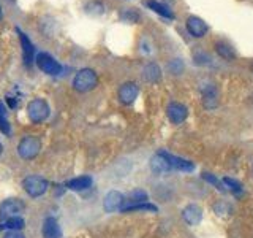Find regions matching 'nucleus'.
Instances as JSON below:
<instances>
[{"label":"nucleus","mask_w":253,"mask_h":238,"mask_svg":"<svg viewBox=\"0 0 253 238\" xmlns=\"http://www.w3.org/2000/svg\"><path fill=\"white\" fill-rule=\"evenodd\" d=\"M166 115H168L169 121L172 124H182L188 116V110L185 105H182L179 102H172L166 108Z\"/></svg>","instance_id":"obj_8"},{"label":"nucleus","mask_w":253,"mask_h":238,"mask_svg":"<svg viewBox=\"0 0 253 238\" xmlns=\"http://www.w3.org/2000/svg\"><path fill=\"white\" fill-rule=\"evenodd\" d=\"M27 116L34 124L44 122L49 118V105L43 99H34L27 105Z\"/></svg>","instance_id":"obj_2"},{"label":"nucleus","mask_w":253,"mask_h":238,"mask_svg":"<svg viewBox=\"0 0 253 238\" xmlns=\"http://www.w3.org/2000/svg\"><path fill=\"white\" fill-rule=\"evenodd\" d=\"M3 19V8H2V5H0V21Z\"/></svg>","instance_id":"obj_28"},{"label":"nucleus","mask_w":253,"mask_h":238,"mask_svg":"<svg viewBox=\"0 0 253 238\" xmlns=\"http://www.w3.org/2000/svg\"><path fill=\"white\" fill-rule=\"evenodd\" d=\"M223 182H225V184H226L229 189L233 190V192H239L241 187H242V186L239 184V182L234 181V179H231V178H225V179H223Z\"/></svg>","instance_id":"obj_24"},{"label":"nucleus","mask_w":253,"mask_h":238,"mask_svg":"<svg viewBox=\"0 0 253 238\" xmlns=\"http://www.w3.org/2000/svg\"><path fill=\"white\" fill-rule=\"evenodd\" d=\"M146 5L150 8V10H154L160 16H165V18H168V19L174 18V13L169 10V8L166 5H163V3H160V2H157V0H149V2H146Z\"/></svg>","instance_id":"obj_19"},{"label":"nucleus","mask_w":253,"mask_h":238,"mask_svg":"<svg viewBox=\"0 0 253 238\" xmlns=\"http://www.w3.org/2000/svg\"><path fill=\"white\" fill-rule=\"evenodd\" d=\"M217 103H218L217 89L213 86H206L203 89V105L208 110H212L217 107Z\"/></svg>","instance_id":"obj_15"},{"label":"nucleus","mask_w":253,"mask_h":238,"mask_svg":"<svg viewBox=\"0 0 253 238\" xmlns=\"http://www.w3.org/2000/svg\"><path fill=\"white\" fill-rule=\"evenodd\" d=\"M122 213H131V211H157V206L150 205L147 202L144 203H138V205H131V206H126V208H122L121 210Z\"/></svg>","instance_id":"obj_21"},{"label":"nucleus","mask_w":253,"mask_h":238,"mask_svg":"<svg viewBox=\"0 0 253 238\" xmlns=\"http://www.w3.org/2000/svg\"><path fill=\"white\" fill-rule=\"evenodd\" d=\"M215 50H217V53H218L223 59L231 60V59H234V58H236L234 50H233V48L229 46L228 43H225V42H218V43L215 45Z\"/></svg>","instance_id":"obj_20"},{"label":"nucleus","mask_w":253,"mask_h":238,"mask_svg":"<svg viewBox=\"0 0 253 238\" xmlns=\"http://www.w3.org/2000/svg\"><path fill=\"white\" fill-rule=\"evenodd\" d=\"M92 182H93L92 177H89V175H83V177L70 179L67 182V187L71 189V190H85V189H89L92 186Z\"/></svg>","instance_id":"obj_17"},{"label":"nucleus","mask_w":253,"mask_h":238,"mask_svg":"<svg viewBox=\"0 0 253 238\" xmlns=\"http://www.w3.org/2000/svg\"><path fill=\"white\" fill-rule=\"evenodd\" d=\"M165 156H166V159H168L171 169H176V170H180V172H192L195 169V165L190 162V161H185V159L171 156L168 153H165Z\"/></svg>","instance_id":"obj_16"},{"label":"nucleus","mask_w":253,"mask_h":238,"mask_svg":"<svg viewBox=\"0 0 253 238\" xmlns=\"http://www.w3.org/2000/svg\"><path fill=\"white\" fill-rule=\"evenodd\" d=\"M97 84H98V76L92 68H81L73 79V87L78 92H89L95 89Z\"/></svg>","instance_id":"obj_1"},{"label":"nucleus","mask_w":253,"mask_h":238,"mask_svg":"<svg viewBox=\"0 0 253 238\" xmlns=\"http://www.w3.org/2000/svg\"><path fill=\"white\" fill-rule=\"evenodd\" d=\"M60 227L55 218H46L43 222V238H59Z\"/></svg>","instance_id":"obj_14"},{"label":"nucleus","mask_w":253,"mask_h":238,"mask_svg":"<svg viewBox=\"0 0 253 238\" xmlns=\"http://www.w3.org/2000/svg\"><path fill=\"white\" fill-rule=\"evenodd\" d=\"M138 94H139V87L136 83H133V81L124 83L121 87H119V92H117L119 100H121L124 105H131V103L136 100Z\"/></svg>","instance_id":"obj_7"},{"label":"nucleus","mask_w":253,"mask_h":238,"mask_svg":"<svg viewBox=\"0 0 253 238\" xmlns=\"http://www.w3.org/2000/svg\"><path fill=\"white\" fill-rule=\"evenodd\" d=\"M142 78H144L147 83H157L158 79L162 78L160 67H158L157 63H154V62L147 63V65L144 67V70H142Z\"/></svg>","instance_id":"obj_18"},{"label":"nucleus","mask_w":253,"mask_h":238,"mask_svg":"<svg viewBox=\"0 0 253 238\" xmlns=\"http://www.w3.org/2000/svg\"><path fill=\"white\" fill-rule=\"evenodd\" d=\"M150 170L155 175H162L171 170V165L166 159L165 153H157L152 159H150Z\"/></svg>","instance_id":"obj_12"},{"label":"nucleus","mask_w":253,"mask_h":238,"mask_svg":"<svg viewBox=\"0 0 253 238\" xmlns=\"http://www.w3.org/2000/svg\"><path fill=\"white\" fill-rule=\"evenodd\" d=\"M3 238H26L24 234H21L19 230H11V232H8Z\"/></svg>","instance_id":"obj_26"},{"label":"nucleus","mask_w":253,"mask_h":238,"mask_svg":"<svg viewBox=\"0 0 253 238\" xmlns=\"http://www.w3.org/2000/svg\"><path fill=\"white\" fill-rule=\"evenodd\" d=\"M47 181L43 177H38V175H30V177L24 178L22 181V187L27 192V195L30 197H40L43 195L47 190Z\"/></svg>","instance_id":"obj_4"},{"label":"nucleus","mask_w":253,"mask_h":238,"mask_svg":"<svg viewBox=\"0 0 253 238\" xmlns=\"http://www.w3.org/2000/svg\"><path fill=\"white\" fill-rule=\"evenodd\" d=\"M182 216H184L185 222L190 226H196L200 224L203 219V210L198 205H188L182 211Z\"/></svg>","instance_id":"obj_13"},{"label":"nucleus","mask_w":253,"mask_h":238,"mask_svg":"<svg viewBox=\"0 0 253 238\" xmlns=\"http://www.w3.org/2000/svg\"><path fill=\"white\" fill-rule=\"evenodd\" d=\"M187 30L190 32L192 37L201 38L206 35V32H208V26H206V22L201 18H198V16H190V18H187Z\"/></svg>","instance_id":"obj_11"},{"label":"nucleus","mask_w":253,"mask_h":238,"mask_svg":"<svg viewBox=\"0 0 253 238\" xmlns=\"http://www.w3.org/2000/svg\"><path fill=\"white\" fill-rule=\"evenodd\" d=\"M16 32H18L19 35V42H21V48H22V58H24V63L26 65H30L32 60H34V54H35V46L34 43L30 42V38L24 34L22 30L16 29Z\"/></svg>","instance_id":"obj_10"},{"label":"nucleus","mask_w":253,"mask_h":238,"mask_svg":"<svg viewBox=\"0 0 253 238\" xmlns=\"http://www.w3.org/2000/svg\"><path fill=\"white\" fill-rule=\"evenodd\" d=\"M203 178H204V179H208L209 182H212L213 186H217V187L221 190V192H223V190H225V189H223V186H221V182H220L215 177H212L211 173H204V175H203Z\"/></svg>","instance_id":"obj_25"},{"label":"nucleus","mask_w":253,"mask_h":238,"mask_svg":"<svg viewBox=\"0 0 253 238\" xmlns=\"http://www.w3.org/2000/svg\"><path fill=\"white\" fill-rule=\"evenodd\" d=\"M124 195L117 190H109V192L105 195V200H103V208H105L106 213H113L122 208L124 205Z\"/></svg>","instance_id":"obj_9"},{"label":"nucleus","mask_w":253,"mask_h":238,"mask_svg":"<svg viewBox=\"0 0 253 238\" xmlns=\"http://www.w3.org/2000/svg\"><path fill=\"white\" fill-rule=\"evenodd\" d=\"M24 224H26V222H24V219L21 216H14V218L6 219L3 227L8 229V230H21L24 227Z\"/></svg>","instance_id":"obj_22"},{"label":"nucleus","mask_w":253,"mask_h":238,"mask_svg":"<svg viewBox=\"0 0 253 238\" xmlns=\"http://www.w3.org/2000/svg\"><path fill=\"white\" fill-rule=\"evenodd\" d=\"M169 70L172 71L174 75H179L182 70H184V63L180 62V59H174L171 63H169Z\"/></svg>","instance_id":"obj_23"},{"label":"nucleus","mask_w":253,"mask_h":238,"mask_svg":"<svg viewBox=\"0 0 253 238\" xmlns=\"http://www.w3.org/2000/svg\"><path fill=\"white\" fill-rule=\"evenodd\" d=\"M24 210H26V205L18 200V198H6V200L0 203V221L19 216Z\"/></svg>","instance_id":"obj_6"},{"label":"nucleus","mask_w":253,"mask_h":238,"mask_svg":"<svg viewBox=\"0 0 253 238\" xmlns=\"http://www.w3.org/2000/svg\"><path fill=\"white\" fill-rule=\"evenodd\" d=\"M2 229H3V226H0V230H2Z\"/></svg>","instance_id":"obj_30"},{"label":"nucleus","mask_w":253,"mask_h":238,"mask_svg":"<svg viewBox=\"0 0 253 238\" xmlns=\"http://www.w3.org/2000/svg\"><path fill=\"white\" fill-rule=\"evenodd\" d=\"M2 149H3V146H2V143H0V154H2Z\"/></svg>","instance_id":"obj_29"},{"label":"nucleus","mask_w":253,"mask_h":238,"mask_svg":"<svg viewBox=\"0 0 253 238\" xmlns=\"http://www.w3.org/2000/svg\"><path fill=\"white\" fill-rule=\"evenodd\" d=\"M35 63H37V67L43 71V73L51 75V76L59 75L60 71H62L60 63L55 60L51 54H47V53H40V54H37Z\"/></svg>","instance_id":"obj_5"},{"label":"nucleus","mask_w":253,"mask_h":238,"mask_svg":"<svg viewBox=\"0 0 253 238\" xmlns=\"http://www.w3.org/2000/svg\"><path fill=\"white\" fill-rule=\"evenodd\" d=\"M40 149H42V141H40L38 137H34V135H27V137H24L19 145H18V154L26 159V161H30V159H34L38 156Z\"/></svg>","instance_id":"obj_3"},{"label":"nucleus","mask_w":253,"mask_h":238,"mask_svg":"<svg viewBox=\"0 0 253 238\" xmlns=\"http://www.w3.org/2000/svg\"><path fill=\"white\" fill-rule=\"evenodd\" d=\"M6 113H8V111H6V107L3 105L2 102H0V118H6Z\"/></svg>","instance_id":"obj_27"}]
</instances>
